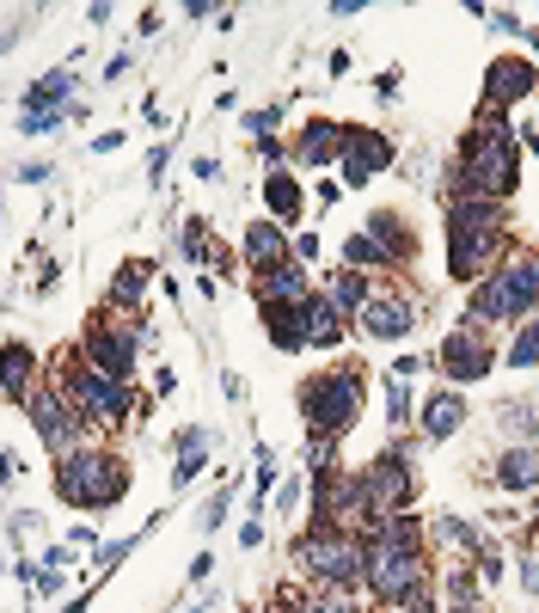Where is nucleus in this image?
<instances>
[{
	"mask_svg": "<svg viewBox=\"0 0 539 613\" xmlns=\"http://www.w3.org/2000/svg\"><path fill=\"white\" fill-rule=\"evenodd\" d=\"M522 184V148H515V123L508 111L478 105L472 129H466L460 153H454V178H447L442 203L466 197V203H508Z\"/></svg>",
	"mask_w": 539,
	"mask_h": 613,
	"instance_id": "1",
	"label": "nucleus"
},
{
	"mask_svg": "<svg viewBox=\"0 0 539 613\" xmlns=\"http://www.w3.org/2000/svg\"><path fill=\"white\" fill-rule=\"evenodd\" d=\"M515 252V233H508V209L503 203H447V276L454 282H484L496 264Z\"/></svg>",
	"mask_w": 539,
	"mask_h": 613,
	"instance_id": "2",
	"label": "nucleus"
},
{
	"mask_svg": "<svg viewBox=\"0 0 539 613\" xmlns=\"http://www.w3.org/2000/svg\"><path fill=\"white\" fill-rule=\"evenodd\" d=\"M49 386L74 405V417L86 429H124V424H136V412H141V398H136V386L129 381H105L93 362L80 350H62L56 356V368H49Z\"/></svg>",
	"mask_w": 539,
	"mask_h": 613,
	"instance_id": "3",
	"label": "nucleus"
},
{
	"mask_svg": "<svg viewBox=\"0 0 539 613\" xmlns=\"http://www.w3.org/2000/svg\"><path fill=\"white\" fill-rule=\"evenodd\" d=\"M362 582L386 613H435V570L423 546H386V540H362Z\"/></svg>",
	"mask_w": 539,
	"mask_h": 613,
	"instance_id": "4",
	"label": "nucleus"
},
{
	"mask_svg": "<svg viewBox=\"0 0 539 613\" xmlns=\"http://www.w3.org/2000/svg\"><path fill=\"white\" fill-rule=\"evenodd\" d=\"M534 313H539V245H515L472 289L466 320L491 332V325H515V320H534Z\"/></svg>",
	"mask_w": 539,
	"mask_h": 613,
	"instance_id": "5",
	"label": "nucleus"
},
{
	"mask_svg": "<svg viewBox=\"0 0 539 613\" xmlns=\"http://www.w3.org/2000/svg\"><path fill=\"white\" fill-rule=\"evenodd\" d=\"M294 398H301V417H307V448H338L362 417V368L355 362L319 368V374L301 381Z\"/></svg>",
	"mask_w": 539,
	"mask_h": 613,
	"instance_id": "6",
	"label": "nucleus"
},
{
	"mask_svg": "<svg viewBox=\"0 0 539 613\" xmlns=\"http://www.w3.org/2000/svg\"><path fill=\"white\" fill-rule=\"evenodd\" d=\"M49 485H56V497L68 509L98 516V509H117L129 497V460L110 454V448H74L68 460H56Z\"/></svg>",
	"mask_w": 539,
	"mask_h": 613,
	"instance_id": "7",
	"label": "nucleus"
},
{
	"mask_svg": "<svg viewBox=\"0 0 539 613\" xmlns=\"http://www.w3.org/2000/svg\"><path fill=\"white\" fill-rule=\"evenodd\" d=\"M289 558H294V570H301V582H313L325 595H350L355 582H362L368 546H362L355 528H307V534L294 540Z\"/></svg>",
	"mask_w": 539,
	"mask_h": 613,
	"instance_id": "8",
	"label": "nucleus"
},
{
	"mask_svg": "<svg viewBox=\"0 0 539 613\" xmlns=\"http://www.w3.org/2000/svg\"><path fill=\"white\" fill-rule=\"evenodd\" d=\"M141 313H117V307H98L86 332H80V356L105 374V381H136V362H141Z\"/></svg>",
	"mask_w": 539,
	"mask_h": 613,
	"instance_id": "9",
	"label": "nucleus"
},
{
	"mask_svg": "<svg viewBox=\"0 0 539 613\" xmlns=\"http://www.w3.org/2000/svg\"><path fill=\"white\" fill-rule=\"evenodd\" d=\"M355 478H362V504H368V521L374 516H405V509L417 504V466L405 448H386V454H374L368 466H355Z\"/></svg>",
	"mask_w": 539,
	"mask_h": 613,
	"instance_id": "10",
	"label": "nucleus"
},
{
	"mask_svg": "<svg viewBox=\"0 0 539 613\" xmlns=\"http://www.w3.org/2000/svg\"><path fill=\"white\" fill-rule=\"evenodd\" d=\"M435 374H442L447 386H478L484 374H496V344L484 325H454V332L442 337V350H435Z\"/></svg>",
	"mask_w": 539,
	"mask_h": 613,
	"instance_id": "11",
	"label": "nucleus"
},
{
	"mask_svg": "<svg viewBox=\"0 0 539 613\" xmlns=\"http://www.w3.org/2000/svg\"><path fill=\"white\" fill-rule=\"evenodd\" d=\"M25 417H32V429H37V442H44V454L49 460H68L74 448H86V424L74 417V405H68L56 386L44 381V393L25 405Z\"/></svg>",
	"mask_w": 539,
	"mask_h": 613,
	"instance_id": "12",
	"label": "nucleus"
},
{
	"mask_svg": "<svg viewBox=\"0 0 539 613\" xmlns=\"http://www.w3.org/2000/svg\"><path fill=\"white\" fill-rule=\"evenodd\" d=\"M338 172H343V190H368L374 178H386L392 172V136L386 129H355L343 136V153H338Z\"/></svg>",
	"mask_w": 539,
	"mask_h": 613,
	"instance_id": "13",
	"label": "nucleus"
},
{
	"mask_svg": "<svg viewBox=\"0 0 539 613\" xmlns=\"http://www.w3.org/2000/svg\"><path fill=\"white\" fill-rule=\"evenodd\" d=\"M44 381H49V374H44V362H37L32 344L7 337V344H0V398L25 412V405H32L37 393H44Z\"/></svg>",
	"mask_w": 539,
	"mask_h": 613,
	"instance_id": "14",
	"label": "nucleus"
},
{
	"mask_svg": "<svg viewBox=\"0 0 539 613\" xmlns=\"http://www.w3.org/2000/svg\"><path fill=\"white\" fill-rule=\"evenodd\" d=\"M539 92V68L527 56H496L491 68H484V99L478 105H491V111H515L522 99H534Z\"/></svg>",
	"mask_w": 539,
	"mask_h": 613,
	"instance_id": "15",
	"label": "nucleus"
},
{
	"mask_svg": "<svg viewBox=\"0 0 539 613\" xmlns=\"http://www.w3.org/2000/svg\"><path fill=\"white\" fill-rule=\"evenodd\" d=\"M355 332L380 337V344H405V337L417 332V301L411 294H392V289H374L368 307H362V320H355Z\"/></svg>",
	"mask_w": 539,
	"mask_h": 613,
	"instance_id": "16",
	"label": "nucleus"
},
{
	"mask_svg": "<svg viewBox=\"0 0 539 613\" xmlns=\"http://www.w3.org/2000/svg\"><path fill=\"white\" fill-rule=\"evenodd\" d=\"M343 136H350V123L338 117H319L313 111L307 123H301V136H294V166L301 172H325V166H338V153H343Z\"/></svg>",
	"mask_w": 539,
	"mask_h": 613,
	"instance_id": "17",
	"label": "nucleus"
},
{
	"mask_svg": "<svg viewBox=\"0 0 539 613\" xmlns=\"http://www.w3.org/2000/svg\"><path fill=\"white\" fill-rule=\"evenodd\" d=\"M362 233H368V245L380 252L386 270H411V264H417V228L405 221L399 209H374Z\"/></svg>",
	"mask_w": 539,
	"mask_h": 613,
	"instance_id": "18",
	"label": "nucleus"
},
{
	"mask_svg": "<svg viewBox=\"0 0 539 613\" xmlns=\"http://www.w3.org/2000/svg\"><path fill=\"white\" fill-rule=\"evenodd\" d=\"M74 86L80 74L74 68H49V74H37L32 86H25V105H19V117H74Z\"/></svg>",
	"mask_w": 539,
	"mask_h": 613,
	"instance_id": "19",
	"label": "nucleus"
},
{
	"mask_svg": "<svg viewBox=\"0 0 539 613\" xmlns=\"http://www.w3.org/2000/svg\"><path fill=\"white\" fill-rule=\"evenodd\" d=\"M251 294H258V307L263 301L301 307V301H313V270L301 258H289V264H277V270H258V276H251Z\"/></svg>",
	"mask_w": 539,
	"mask_h": 613,
	"instance_id": "20",
	"label": "nucleus"
},
{
	"mask_svg": "<svg viewBox=\"0 0 539 613\" xmlns=\"http://www.w3.org/2000/svg\"><path fill=\"white\" fill-rule=\"evenodd\" d=\"M258 325H263V337H270V350H282V356H301V350H307V301H301V307L263 301L258 307Z\"/></svg>",
	"mask_w": 539,
	"mask_h": 613,
	"instance_id": "21",
	"label": "nucleus"
},
{
	"mask_svg": "<svg viewBox=\"0 0 539 613\" xmlns=\"http://www.w3.org/2000/svg\"><path fill=\"white\" fill-rule=\"evenodd\" d=\"M466 398H460V386H435L430 398H423V417H417V429L430 436V442H447V436H460L466 429Z\"/></svg>",
	"mask_w": 539,
	"mask_h": 613,
	"instance_id": "22",
	"label": "nucleus"
},
{
	"mask_svg": "<svg viewBox=\"0 0 539 613\" xmlns=\"http://www.w3.org/2000/svg\"><path fill=\"white\" fill-rule=\"evenodd\" d=\"M263 209H270V221L277 228H289V221H301L307 215V184L294 178V172H263Z\"/></svg>",
	"mask_w": 539,
	"mask_h": 613,
	"instance_id": "23",
	"label": "nucleus"
},
{
	"mask_svg": "<svg viewBox=\"0 0 539 613\" xmlns=\"http://www.w3.org/2000/svg\"><path fill=\"white\" fill-rule=\"evenodd\" d=\"M294 258V240L277 228V221H251L246 228V270L258 276V270H277V264H289Z\"/></svg>",
	"mask_w": 539,
	"mask_h": 613,
	"instance_id": "24",
	"label": "nucleus"
},
{
	"mask_svg": "<svg viewBox=\"0 0 539 613\" xmlns=\"http://www.w3.org/2000/svg\"><path fill=\"white\" fill-rule=\"evenodd\" d=\"M491 478L503 490H539V448L534 442H508L503 454H496Z\"/></svg>",
	"mask_w": 539,
	"mask_h": 613,
	"instance_id": "25",
	"label": "nucleus"
},
{
	"mask_svg": "<svg viewBox=\"0 0 539 613\" xmlns=\"http://www.w3.org/2000/svg\"><path fill=\"white\" fill-rule=\"evenodd\" d=\"M350 332H355V325L325 301V289H313V301H307V350H338Z\"/></svg>",
	"mask_w": 539,
	"mask_h": 613,
	"instance_id": "26",
	"label": "nucleus"
},
{
	"mask_svg": "<svg viewBox=\"0 0 539 613\" xmlns=\"http://www.w3.org/2000/svg\"><path fill=\"white\" fill-rule=\"evenodd\" d=\"M148 282H154V264H148V258H124V264H117V276H110L105 307H117V313H141Z\"/></svg>",
	"mask_w": 539,
	"mask_h": 613,
	"instance_id": "27",
	"label": "nucleus"
},
{
	"mask_svg": "<svg viewBox=\"0 0 539 613\" xmlns=\"http://www.w3.org/2000/svg\"><path fill=\"white\" fill-rule=\"evenodd\" d=\"M202 473H209V429L185 424V429H178V466H172V490H190Z\"/></svg>",
	"mask_w": 539,
	"mask_h": 613,
	"instance_id": "28",
	"label": "nucleus"
},
{
	"mask_svg": "<svg viewBox=\"0 0 539 613\" xmlns=\"http://www.w3.org/2000/svg\"><path fill=\"white\" fill-rule=\"evenodd\" d=\"M368 294H374V282L362 270H331V282H325V301L338 307L343 320H362V307H368Z\"/></svg>",
	"mask_w": 539,
	"mask_h": 613,
	"instance_id": "29",
	"label": "nucleus"
},
{
	"mask_svg": "<svg viewBox=\"0 0 539 613\" xmlns=\"http://www.w3.org/2000/svg\"><path fill=\"white\" fill-rule=\"evenodd\" d=\"M277 608H282V613H368L362 601H350V595H325V589H313V595H301V589H282Z\"/></svg>",
	"mask_w": 539,
	"mask_h": 613,
	"instance_id": "30",
	"label": "nucleus"
},
{
	"mask_svg": "<svg viewBox=\"0 0 539 613\" xmlns=\"http://www.w3.org/2000/svg\"><path fill=\"white\" fill-rule=\"evenodd\" d=\"M503 362H508V368H539V313L515 325V337H508Z\"/></svg>",
	"mask_w": 539,
	"mask_h": 613,
	"instance_id": "31",
	"label": "nucleus"
},
{
	"mask_svg": "<svg viewBox=\"0 0 539 613\" xmlns=\"http://www.w3.org/2000/svg\"><path fill=\"white\" fill-rule=\"evenodd\" d=\"M442 589H447V601H454V608H472V601H478V565L454 558V565H447V577H442Z\"/></svg>",
	"mask_w": 539,
	"mask_h": 613,
	"instance_id": "32",
	"label": "nucleus"
},
{
	"mask_svg": "<svg viewBox=\"0 0 539 613\" xmlns=\"http://www.w3.org/2000/svg\"><path fill=\"white\" fill-rule=\"evenodd\" d=\"M185 258L190 264H221V252L209 245V221H202V215H190V221H185Z\"/></svg>",
	"mask_w": 539,
	"mask_h": 613,
	"instance_id": "33",
	"label": "nucleus"
},
{
	"mask_svg": "<svg viewBox=\"0 0 539 613\" xmlns=\"http://www.w3.org/2000/svg\"><path fill=\"white\" fill-rule=\"evenodd\" d=\"M343 270H362V276H368V270H386L380 252L368 245V233H362V228H355L350 240H343Z\"/></svg>",
	"mask_w": 539,
	"mask_h": 613,
	"instance_id": "34",
	"label": "nucleus"
},
{
	"mask_svg": "<svg viewBox=\"0 0 539 613\" xmlns=\"http://www.w3.org/2000/svg\"><path fill=\"white\" fill-rule=\"evenodd\" d=\"M386 424H392V429L417 424V417H411V381H392V374H386Z\"/></svg>",
	"mask_w": 539,
	"mask_h": 613,
	"instance_id": "35",
	"label": "nucleus"
},
{
	"mask_svg": "<svg viewBox=\"0 0 539 613\" xmlns=\"http://www.w3.org/2000/svg\"><path fill=\"white\" fill-rule=\"evenodd\" d=\"M129 552H136V540H105V546L93 552V570H98V577H110V570L129 558Z\"/></svg>",
	"mask_w": 539,
	"mask_h": 613,
	"instance_id": "36",
	"label": "nucleus"
},
{
	"mask_svg": "<svg viewBox=\"0 0 539 613\" xmlns=\"http://www.w3.org/2000/svg\"><path fill=\"white\" fill-rule=\"evenodd\" d=\"M277 123H282V111H277V105H270V111H246V136H251V148L277 136Z\"/></svg>",
	"mask_w": 539,
	"mask_h": 613,
	"instance_id": "37",
	"label": "nucleus"
},
{
	"mask_svg": "<svg viewBox=\"0 0 539 613\" xmlns=\"http://www.w3.org/2000/svg\"><path fill=\"white\" fill-rule=\"evenodd\" d=\"M496 424H503L508 436H522V442H527V436H534V405H503V412H496Z\"/></svg>",
	"mask_w": 539,
	"mask_h": 613,
	"instance_id": "38",
	"label": "nucleus"
},
{
	"mask_svg": "<svg viewBox=\"0 0 539 613\" xmlns=\"http://www.w3.org/2000/svg\"><path fill=\"white\" fill-rule=\"evenodd\" d=\"M522 589H527V595H539V534H534V546L522 552Z\"/></svg>",
	"mask_w": 539,
	"mask_h": 613,
	"instance_id": "39",
	"label": "nucleus"
},
{
	"mask_svg": "<svg viewBox=\"0 0 539 613\" xmlns=\"http://www.w3.org/2000/svg\"><path fill=\"white\" fill-rule=\"evenodd\" d=\"M221 516H227V485H221L215 497H209V509H202V521H197V528H202V534H215V528H221Z\"/></svg>",
	"mask_w": 539,
	"mask_h": 613,
	"instance_id": "40",
	"label": "nucleus"
},
{
	"mask_svg": "<svg viewBox=\"0 0 539 613\" xmlns=\"http://www.w3.org/2000/svg\"><path fill=\"white\" fill-rule=\"evenodd\" d=\"M49 172H56L49 160H25V166L13 172V178H19V184H49Z\"/></svg>",
	"mask_w": 539,
	"mask_h": 613,
	"instance_id": "41",
	"label": "nucleus"
},
{
	"mask_svg": "<svg viewBox=\"0 0 539 613\" xmlns=\"http://www.w3.org/2000/svg\"><path fill=\"white\" fill-rule=\"evenodd\" d=\"M386 374H392V381H417V374H423V356H399Z\"/></svg>",
	"mask_w": 539,
	"mask_h": 613,
	"instance_id": "42",
	"label": "nucleus"
},
{
	"mask_svg": "<svg viewBox=\"0 0 539 613\" xmlns=\"http://www.w3.org/2000/svg\"><path fill=\"white\" fill-rule=\"evenodd\" d=\"M294 258H301V264L319 258V233H294Z\"/></svg>",
	"mask_w": 539,
	"mask_h": 613,
	"instance_id": "43",
	"label": "nucleus"
},
{
	"mask_svg": "<svg viewBox=\"0 0 539 613\" xmlns=\"http://www.w3.org/2000/svg\"><path fill=\"white\" fill-rule=\"evenodd\" d=\"M190 172H197L202 184H215V178H221V160H209V153H202V160H197V166H190Z\"/></svg>",
	"mask_w": 539,
	"mask_h": 613,
	"instance_id": "44",
	"label": "nucleus"
},
{
	"mask_svg": "<svg viewBox=\"0 0 539 613\" xmlns=\"http://www.w3.org/2000/svg\"><path fill=\"white\" fill-rule=\"evenodd\" d=\"M239 546H246V552L263 546V521H246V528H239Z\"/></svg>",
	"mask_w": 539,
	"mask_h": 613,
	"instance_id": "45",
	"label": "nucleus"
},
{
	"mask_svg": "<svg viewBox=\"0 0 539 613\" xmlns=\"http://www.w3.org/2000/svg\"><path fill=\"white\" fill-rule=\"evenodd\" d=\"M148 178H154V184L166 178V148H154V153H148Z\"/></svg>",
	"mask_w": 539,
	"mask_h": 613,
	"instance_id": "46",
	"label": "nucleus"
},
{
	"mask_svg": "<svg viewBox=\"0 0 539 613\" xmlns=\"http://www.w3.org/2000/svg\"><path fill=\"white\" fill-rule=\"evenodd\" d=\"M13 478H19V466H13V454H7V448H0V490L13 485Z\"/></svg>",
	"mask_w": 539,
	"mask_h": 613,
	"instance_id": "47",
	"label": "nucleus"
},
{
	"mask_svg": "<svg viewBox=\"0 0 539 613\" xmlns=\"http://www.w3.org/2000/svg\"><path fill=\"white\" fill-rule=\"evenodd\" d=\"M86 608H93V589H86V595H74V601H68L62 613H86Z\"/></svg>",
	"mask_w": 539,
	"mask_h": 613,
	"instance_id": "48",
	"label": "nucleus"
},
{
	"mask_svg": "<svg viewBox=\"0 0 539 613\" xmlns=\"http://www.w3.org/2000/svg\"><path fill=\"white\" fill-rule=\"evenodd\" d=\"M19 37H25V31H0V56H7V49H13Z\"/></svg>",
	"mask_w": 539,
	"mask_h": 613,
	"instance_id": "49",
	"label": "nucleus"
},
{
	"mask_svg": "<svg viewBox=\"0 0 539 613\" xmlns=\"http://www.w3.org/2000/svg\"><path fill=\"white\" fill-rule=\"evenodd\" d=\"M527 153H539V129H527Z\"/></svg>",
	"mask_w": 539,
	"mask_h": 613,
	"instance_id": "50",
	"label": "nucleus"
},
{
	"mask_svg": "<svg viewBox=\"0 0 539 613\" xmlns=\"http://www.w3.org/2000/svg\"><path fill=\"white\" fill-rule=\"evenodd\" d=\"M447 613H478V608H447Z\"/></svg>",
	"mask_w": 539,
	"mask_h": 613,
	"instance_id": "51",
	"label": "nucleus"
}]
</instances>
